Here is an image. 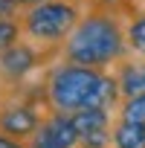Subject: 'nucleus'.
Masks as SVG:
<instances>
[{
	"instance_id": "obj_1",
	"label": "nucleus",
	"mask_w": 145,
	"mask_h": 148,
	"mask_svg": "<svg viewBox=\"0 0 145 148\" xmlns=\"http://www.w3.org/2000/svg\"><path fill=\"white\" fill-rule=\"evenodd\" d=\"M125 21H128V15H122V12L87 6L81 21L76 23V29L61 44L58 58L81 64V67L113 70L125 55H131L128 38H125Z\"/></svg>"
},
{
	"instance_id": "obj_2",
	"label": "nucleus",
	"mask_w": 145,
	"mask_h": 148,
	"mask_svg": "<svg viewBox=\"0 0 145 148\" xmlns=\"http://www.w3.org/2000/svg\"><path fill=\"white\" fill-rule=\"evenodd\" d=\"M102 76H105V70L81 67V64L58 58L55 64L47 67L44 82H41L47 110H52V113H76L81 108H90Z\"/></svg>"
},
{
	"instance_id": "obj_3",
	"label": "nucleus",
	"mask_w": 145,
	"mask_h": 148,
	"mask_svg": "<svg viewBox=\"0 0 145 148\" xmlns=\"http://www.w3.org/2000/svg\"><path fill=\"white\" fill-rule=\"evenodd\" d=\"M84 9H87L84 0H44L32 9H23L18 21H21L23 38H29L44 49L61 52V44L76 29Z\"/></svg>"
},
{
	"instance_id": "obj_4",
	"label": "nucleus",
	"mask_w": 145,
	"mask_h": 148,
	"mask_svg": "<svg viewBox=\"0 0 145 148\" xmlns=\"http://www.w3.org/2000/svg\"><path fill=\"white\" fill-rule=\"evenodd\" d=\"M52 58H58V52L44 49L38 44H32L29 38H21L18 44H12L9 49L0 52V82H3L9 90L23 87L26 79L44 64H49Z\"/></svg>"
},
{
	"instance_id": "obj_5",
	"label": "nucleus",
	"mask_w": 145,
	"mask_h": 148,
	"mask_svg": "<svg viewBox=\"0 0 145 148\" xmlns=\"http://www.w3.org/2000/svg\"><path fill=\"white\" fill-rule=\"evenodd\" d=\"M79 145H81V136L70 113H52V110H47L41 128L26 142V148H79Z\"/></svg>"
},
{
	"instance_id": "obj_6",
	"label": "nucleus",
	"mask_w": 145,
	"mask_h": 148,
	"mask_svg": "<svg viewBox=\"0 0 145 148\" xmlns=\"http://www.w3.org/2000/svg\"><path fill=\"white\" fill-rule=\"evenodd\" d=\"M113 76H116V82H119L122 99L145 96V58H142V55H125V58L113 67Z\"/></svg>"
},
{
	"instance_id": "obj_7",
	"label": "nucleus",
	"mask_w": 145,
	"mask_h": 148,
	"mask_svg": "<svg viewBox=\"0 0 145 148\" xmlns=\"http://www.w3.org/2000/svg\"><path fill=\"white\" fill-rule=\"evenodd\" d=\"M110 148H145V125L116 116L110 125Z\"/></svg>"
},
{
	"instance_id": "obj_8",
	"label": "nucleus",
	"mask_w": 145,
	"mask_h": 148,
	"mask_svg": "<svg viewBox=\"0 0 145 148\" xmlns=\"http://www.w3.org/2000/svg\"><path fill=\"white\" fill-rule=\"evenodd\" d=\"M125 38H128V49L131 55H142L145 58V12L133 9L125 21Z\"/></svg>"
},
{
	"instance_id": "obj_9",
	"label": "nucleus",
	"mask_w": 145,
	"mask_h": 148,
	"mask_svg": "<svg viewBox=\"0 0 145 148\" xmlns=\"http://www.w3.org/2000/svg\"><path fill=\"white\" fill-rule=\"evenodd\" d=\"M116 116H119V119H128V122H142V125H145V96L122 99Z\"/></svg>"
},
{
	"instance_id": "obj_10",
	"label": "nucleus",
	"mask_w": 145,
	"mask_h": 148,
	"mask_svg": "<svg viewBox=\"0 0 145 148\" xmlns=\"http://www.w3.org/2000/svg\"><path fill=\"white\" fill-rule=\"evenodd\" d=\"M21 38H23V29H21L18 18H0V52L9 49L12 44H18Z\"/></svg>"
},
{
	"instance_id": "obj_11",
	"label": "nucleus",
	"mask_w": 145,
	"mask_h": 148,
	"mask_svg": "<svg viewBox=\"0 0 145 148\" xmlns=\"http://www.w3.org/2000/svg\"><path fill=\"white\" fill-rule=\"evenodd\" d=\"M0 18H21L18 0H0Z\"/></svg>"
},
{
	"instance_id": "obj_12",
	"label": "nucleus",
	"mask_w": 145,
	"mask_h": 148,
	"mask_svg": "<svg viewBox=\"0 0 145 148\" xmlns=\"http://www.w3.org/2000/svg\"><path fill=\"white\" fill-rule=\"evenodd\" d=\"M0 148H26V142L15 139V136H6V134H0Z\"/></svg>"
},
{
	"instance_id": "obj_13",
	"label": "nucleus",
	"mask_w": 145,
	"mask_h": 148,
	"mask_svg": "<svg viewBox=\"0 0 145 148\" xmlns=\"http://www.w3.org/2000/svg\"><path fill=\"white\" fill-rule=\"evenodd\" d=\"M38 3H44V0H18L21 12H23V9H32V6H38Z\"/></svg>"
},
{
	"instance_id": "obj_14",
	"label": "nucleus",
	"mask_w": 145,
	"mask_h": 148,
	"mask_svg": "<svg viewBox=\"0 0 145 148\" xmlns=\"http://www.w3.org/2000/svg\"><path fill=\"white\" fill-rule=\"evenodd\" d=\"M6 93H9V87H6L3 82H0V102H3V99H6Z\"/></svg>"
},
{
	"instance_id": "obj_15",
	"label": "nucleus",
	"mask_w": 145,
	"mask_h": 148,
	"mask_svg": "<svg viewBox=\"0 0 145 148\" xmlns=\"http://www.w3.org/2000/svg\"><path fill=\"white\" fill-rule=\"evenodd\" d=\"M133 3H136V6H139V3H145V0H133Z\"/></svg>"
},
{
	"instance_id": "obj_16",
	"label": "nucleus",
	"mask_w": 145,
	"mask_h": 148,
	"mask_svg": "<svg viewBox=\"0 0 145 148\" xmlns=\"http://www.w3.org/2000/svg\"><path fill=\"white\" fill-rule=\"evenodd\" d=\"M79 148H93V145H79Z\"/></svg>"
}]
</instances>
